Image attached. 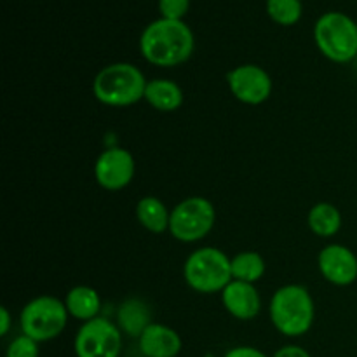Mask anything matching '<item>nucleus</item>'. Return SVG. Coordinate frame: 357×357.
I'll use <instances>...</instances> for the list:
<instances>
[{
  "label": "nucleus",
  "mask_w": 357,
  "mask_h": 357,
  "mask_svg": "<svg viewBox=\"0 0 357 357\" xmlns=\"http://www.w3.org/2000/svg\"><path fill=\"white\" fill-rule=\"evenodd\" d=\"M190 9V0H159V13L164 20L183 21Z\"/></svg>",
  "instance_id": "22"
},
{
  "label": "nucleus",
  "mask_w": 357,
  "mask_h": 357,
  "mask_svg": "<svg viewBox=\"0 0 357 357\" xmlns=\"http://www.w3.org/2000/svg\"><path fill=\"white\" fill-rule=\"evenodd\" d=\"M230 267H232V279L234 281L250 282L257 284L267 271L265 258L257 251H243L230 258Z\"/></svg>",
  "instance_id": "19"
},
{
  "label": "nucleus",
  "mask_w": 357,
  "mask_h": 357,
  "mask_svg": "<svg viewBox=\"0 0 357 357\" xmlns=\"http://www.w3.org/2000/svg\"><path fill=\"white\" fill-rule=\"evenodd\" d=\"M222 303L227 312L239 321H251L261 310V298L255 284L243 281H230L222 291Z\"/></svg>",
  "instance_id": "12"
},
{
  "label": "nucleus",
  "mask_w": 357,
  "mask_h": 357,
  "mask_svg": "<svg viewBox=\"0 0 357 357\" xmlns=\"http://www.w3.org/2000/svg\"><path fill=\"white\" fill-rule=\"evenodd\" d=\"M77 357H119L122 352V331L107 317L82 323L73 340Z\"/></svg>",
  "instance_id": "8"
},
{
  "label": "nucleus",
  "mask_w": 357,
  "mask_h": 357,
  "mask_svg": "<svg viewBox=\"0 0 357 357\" xmlns=\"http://www.w3.org/2000/svg\"><path fill=\"white\" fill-rule=\"evenodd\" d=\"M139 351L145 357H178L183 342L176 330L160 323H152L138 338Z\"/></svg>",
  "instance_id": "13"
},
{
  "label": "nucleus",
  "mask_w": 357,
  "mask_h": 357,
  "mask_svg": "<svg viewBox=\"0 0 357 357\" xmlns=\"http://www.w3.org/2000/svg\"><path fill=\"white\" fill-rule=\"evenodd\" d=\"M171 211L160 199L153 195L139 199L136 204V220L145 230L152 234H164L169 230Z\"/></svg>",
  "instance_id": "17"
},
{
  "label": "nucleus",
  "mask_w": 357,
  "mask_h": 357,
  "mask_svg": "<svg viewBox=\"0 0 357 357\" xmlns=\"http://www.w3.org/2000/svg\"><path fill=\"white\" fill-rule=\"evenodd\" d=\"M215 222L216 211L213 202L201 195H194L183 199L171 209L167 232L180 243H199L209 236Z\"/></svg>",
  "instance_id": "7"
},
{
  "label": "nucleus",
  "mask_w": 357,
  "mask_h": 357,
  "mask_svg": "<svg viewBox=\"0 0 357 357\" xmlns=\"http://www.w3.org/2000/svg\"><path fill=\"white\" fill-rule=\"evenodd\" d=\"M149 80L132 63H112L103 66L93 80V94L101 105L124 108L145 98Z\"/></svg>",
  "instance_id": "3"
},
{
  "label": "nucleus",
  "mask_w": 357,
  "mask_h": 357,
  "mask_svg": "<svg viewBox=\"0 0 357 357\" xmlns=\"http://www.w3.org/2000/svg\"><path fill=\"white\" fill-rule=\"evenodd\" d=\"M183 278L192 291L201 295L222 293L232 281L230 258L218 248H199L185 260Z\"/></svg>",
  "instance_id": "5"
},
{
  "label": "nucleus",
  "mask_w": 357,
  "mask_h": 357,
  "mask_svg": "<svg viewBox=\"0 0 357 357\" xmlns=\"http://www.w3.org/2000/svg\"><path fill=\"white\" fill-rule=\"evenodd\" d=\"M143 100L155 110L169 114L176 112L183 105V89L174 80L152 79L146 82L145 98Z\"/></svg>",
  "instance_id": "15"
},
{
  "label": "nucleus",
  "mask_w": 357,
  "mask_h": 357,
  "mask_svg": "<svg viewBox=\"0 0 357 357\" xmlns=\"http://www.w3.org/2000/svg\"><path fill=\"white\" fill-rule=\"evenodd\" d=\"M227 84L237 101L244 105H257L265 103L272 94V79L265 68L246 63L239 65L227 73Z\"/></svg>",
  "instance_id": "10"
},
{
  "label": "nucleus",
  "mask_w": 357,
  "mask_h": 357,
  "mask_svg": "<svg viewBox=\"0 0 357 357\" xmlns=\"http://www.w3.org/2000/svg\"><path fill=\"white\" fill-rule=\"evenodd\" d=\"M10 324H13V317H10V312L7 310V307H2L0 309V335L6 337L10 331Z\"/></svg>",
  "instance_id": "25"
},
{
  "label": "nucleus",
  "mask_w": 357,
  "mask_h": 357,
  "mask_svg": "<svg viewBox=\"0 0 357 357\" xmlns=\"http://www.w3.org/2000/svg\"><path fill=\"white\" fill-rule=\"evenodd\" d=\"M223 357H268L260 349L250 347V345H239V347L230 349Z\"/></svg>",
  "instance_id": "23"
},
{
  "label": "nucleus",
  "mask_w": 357,
  "mask_h": 357,
  "mask_svg": "<svg viewBox=\"0 0 357 357\" xmlns=\"http://www.w3.org/2000/svg\"><path fill=\"white\" fill-rule=\"evenodd\" d=\"M63 302H65L70 317L80 321V323H87V321L100 317L101 298L96 289L91 286H75L66 293Z\"/></svg>",
  "instance_id": "16"
},
{
  "label": "nucleus",
  "mask_w": 357,
  "mask_h": 357,
  "mask_svg": "<svg viewBox=\"0 0 357 357\" xmlns=\"http://www.w3.org/2000/svg\"><path fill=\"white\" fill-rule=\"evenodd\" d=\"M195 49L194 31L185 21H152L139 35V52L153 66L173 68L190 59Z\"/></svg>",
  "instance_id": "1"
},
{
  "label": "nucleus",
  "mask_w": 357,
  "mask_h": 357,
  "mask_svg": "<svg viewBox=\"0 0 357 357\" xmlns=\"http://www.w3.org/2000/svg\"><path fill=\"white\" fill-rule=\"evenodd\" d=\"M204 357H216L215 354H208V356H204Z\"/></svg>",
  "instance_id": "26"
},
{
  "label": "nucleus",
  "mask_w": 357,
  "mask_h": 357,
  "mask_svg": "<svg viewBox=\"0 0 357 357\" xmlns=\"http://www.w3.org/2000/svg\"><path fill=\"white\" fill-rule=\"evenodd\" d=\"M135 173V157L122 146H110L101 152L94 162V180L108 192L124 190L131 185Z\"/></svg>",
  "instance_id": "9"
},
{
  "label": "nucleus",
  "mask_w": 357,
  "mask_h": 357,
  "mask_svg": "<svg viewBox=\"0 0 357 357\" xmlns=\"http://www.w3.org/2000/svg\"><path fill=\"white\" fill-rule=\"evenodd\" d=\"M268 17L281 26H293L302 20V0H267L265 3Z\"/></svg>",
  "instance_id": "20"
},
{
  "label": "nucleus",
  "mask_w": 357,
  "mask_h": 357,
  "mask_svg": "<svg viewBox=\"0 0 357 357\" xmlns=\"http://www.w3.org/2000/svg\"><path fill=\"white\" fill-rule=\"evenodd\" d=\"M321 275L335 286H351L357 281V257L344 244H328L317 257Z\"/></svg>",
  "instance_id": "11"
},
{
  "label": "nucleus",
  "mask_w": 357,
  "mask_h": 357,
  "mask_svg": "<svg viewBox=\"0 0 357 357\" xmlns=\"http://www.w3.org/2000/svg\"><path fill=\"white\" fill-rule=\"evenodd\" d=\"M268 316L281 335L288 338L303 337L316 319V303L309 289L302 284H286L275 289L268 303Z\"/></svg>",
  "instance_id": "2"
},
{
  "label": "nucleus",
  "mask_w": 357,
  "mask_h": 357,
  "mask_svg": "<svg viewBox=\"0 0 357 357\" xmlns=\"http://www.w3.org/2000/svg\"><path fill=\"white\" fill-rule=\"evenodd\" d=\"M307 225L310 232L323 239L337 236L342 229V213L331 202H317L307 215Z\"/></svg>",
  "instance_id": "18"
},
{
  "label": "nucleus",
  "mask_w": 357,
  "mask_h": 357,
  "mask_svg": "<svg viewBox=\"0 0 357 357\" xmlns=\"http://www.w3.org/2000/svg\"><path fill=\"white\" fill-rule=\"evenodd\" d=\"M68 317L70 314L63 300L51 295L37 296L21 309V333L33 338L38 344H45L65 331Z\"/></svg>",
  "instance_id": "6"
},
{
  "label": "nucleus",
  "mask_w": 357,
  "mask_h": 357,
  "mask_svg": "<svg viewBox=\"0 0 357 357\" xmlns=\"http://www.w3.org/2000/svg\"><path fill=\"white\" fill-rule=\"evenodd\" d=\"M38 356H40L38 342H35L33 338L26 337V335L23 333H21L20 337L14 338L6 351V357H38Z\"/></svg>",
  "instance_id": "21"
},
{
  "label": "nucleus",
  "mask_w": 357,
  "mask_h": 357,
  "mask_svg": "<svg viewBox=\"0 0 357 357\" xmlns=\"http://www.w3.org/2000/svg\"><path fill=\"white\" fill-rule=\"evenodd\" d=\"M152 323V310L143 300L128 298L119 305L117 326L122 331V335L139 338Z\"/></svg>",
  "instance_id": "14"
},
{
  "label": "nucleus",
  "mask_w": 357,
  "mask_h": 357,
  "mask_svg": "<svg viewBox=\"0 0 357 357\" xmlns=\"http://www.w3.org/2000/svg\"><path fill=\"white\" fill-rule=\"evenodd\" d=\"M314 42L330 61L345 65L357 58V21L340 10H330L317 17Z\"/></svg>",
  "instance_id": "4"
},
{
  "label": "nucleus",
  "mask_w": 357,
  "mask_h": 357,
  "mask_svg": "<svg viewBox=\"0 0 357 357\" xmlns=\"http://www.w3.org/2000/svg\"><path fill=\"white\" fill-rule=\"evenodd\" d=\"M272 357H312L309 352L305 351L300 345H284L279 351H275V354Z\"/></svg>",
  "instance_id": "24"
}]
</instances>
